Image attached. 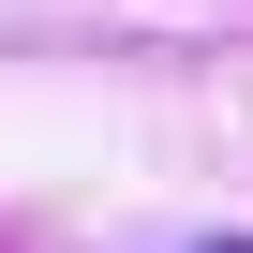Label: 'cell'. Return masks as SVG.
I'll return each mask as SVG.
<instances>
[{
	"label": "cell",
	"instance_id": "6da1fadb",
	"mask_svg": "<svg viewBox=\"0 0 253 253\" xmlns=\"http://www.w3.org/2000/svg\"><path fill=\"white\" fill-rule=\"evenodd\" d=\"M194 253H253V238H194Z\"/></svg>",
	"mask_w": 253,
	"mask_h": 253
}]
</instances>
